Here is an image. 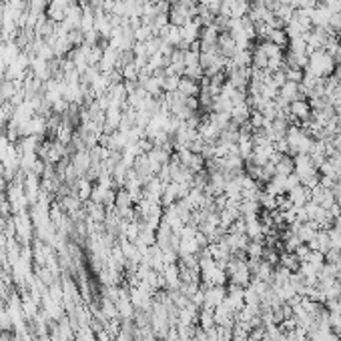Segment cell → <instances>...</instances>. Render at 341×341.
I'll use <instances>...</instances> for the list:
<instances>
[{"instance_id":"277c9868","label":"cell","mask_w":341,"mask_h":341,"mask_svg":"<svg viewBox=\"0 0 341 341\" xmlns=\"http://www.w3.org/2000/svg\"><path fill=\"white\" fill-rule=\"evenodd\" d=\"M333 76L337 78V83H339V85H341V67H339V68H335V74H333Z\"/></svg>"},{"instance_id":"3957f363","label":"cell","mask_w":341,"mask_h":341,"mask_svg":"<svg viewBox=\"0 0 341 341\" xmlns=\"http://www.w3.org/2000/svg\"><path fill=\"white\" fill-rule=\"evenodd\" d=\"M267 41H269V43H273V45H277L279 48H285V46H287V43H289V36H287V32H285L283 28H273Z\"/></svg>"},{"instance_id":"7a4b0ae2","label":"cell","mask_w":341,"mask_h":341,"mask_svg":"<svg viewBox=\"0 0 341 341\" xmlns=\"http://www.w3.org/2000/svg\"><path fill=\"white\" fill-rule=\"evenodd\" d=\"M309 111H311V109H309V105H307L305 101H293L291 107H289L291 116H293V118H301V121L309 116Z\"/></svg>"},{"instance_id":"6da1fadb","label":"cell","mask_w":341,"mask_h":341,"mask_svg":"<svg viewBox=\"0 0 341 341\" xmlns=\"http://www.w3.org/2000/svg\"><path fill=\"white\" fill-rule=\"evenodd\" d=\"M279 96L287 103H293V101H299V85L297 83H291L287 81L281 89H279Z\"/></svg>"}]
</instances>
